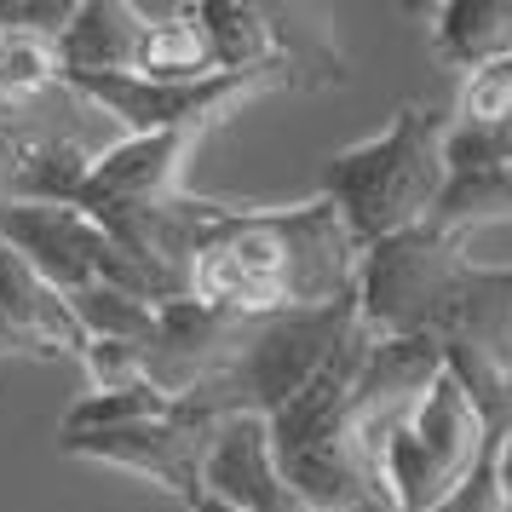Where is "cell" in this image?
Segmentation results:
<instances>
[{
	"label": "cell",
	"instance_id": "obj_1",
	"mask_svg": "<svg viewBox=\"0 0 512 512\" xmlns=\"http://www.w3.org/2000/svg\"><path fill=\"white\" fill-rule=\"evenodd\" d=\"M438 369V346L386 340L351 317L323 363L259 415L282 484L317 512H397L386 489V449Z\"/></svg>",
	"mask_w": 512,
	"mask_h": 512
},
{
	"label": "cell",
	"instance_id": "obj_2",
	"mask_svg": "<svg viewBox=\"0 0 512 512\" xmlns=\"http://www.w3.org/2000/svg\"><path fill=\"white\" fill-rule=\"evenodd\" d=\"M357 242L323 196L294 208H225L185 265L190 300L231 317H282L357 294Z\"/></svg>",
	"mask_w": 512,
	"mask_h": 512
},
{
	"label": "cell",
	"instance_id": "obj_3",
	"mask_svg": "<svg viewBox=\"0 0 512 512\" xmlns=\"http://www.w3.org/2000/svg\"><path fill=\"white\" fill-rule=\"evenodd\" d=\"M357 317L386 340H426L443 363H512V265H472L466 242L415 225L357 259Z\"/></svg>",
	"mask_w": 512,
	"mask_h": 512
},
{
	"label": "cell",
	"instance_id": "obj_4",
	"mask_svg": "<svg viewBox=\"0 0 512 512\" xmlns=\"http://www.w3.org/2000/svg\"><path fill=\"white\" fill-rule=\"evenodd\" d=\"M231 415L213 392L167 397L150 380L121 392H81L58 420V449L75 461H98L133 472L144 484L167 489L173 501H196L202 455H208L219 420Z\"/></svg>",
	"mask_w": 512,
	"mask_h": 512
},
{
	"label": "cell",
	"instance_id": "obj_5",
	"mask_svg": "<svg viewBox=\"0 0 512 512\" xmlns=\"http://www.w3.org/2000/svg\"><path fill=\"white\" fill-rule=\"evenodd\" d=\"M449 133H455V104H403L386 121V133L323 162L317 196L346 219L357 254L432 219L449 185V162H443Z\"/></svg>",
	"mask_w": 512,
	"mask_h": 512
},
{
	"label": "cell",
	"instance_id": "obj_6",
	"mask_svg": "<svg viewBox=\"0 0 512 512\" xmlns=\"http://www.w3.org/2000/svg\"><path fill=\"white\" fill-rule=\"evenodd\" d=\"M64 75H139V81H208L213 52L196 6H133V0H75L58 29Z\"/></svg>",
	"mask_w": 512,
	"mask_h": 512
},
{
	"label": "cell",
	"instance_id": "obj_7",
	"mask_svg": "<svg viewBox=\"0 0 512 512\" xmlns=\"http://www.w3.org/2000/svg\"><path fill=\"white\" fill-rule=\"evenodd\" d=\"M0 242L24 259L58 300L93 294V288H116V294H133L144 305L190 300L173 277L133 259L98 219H87L70 202H0Z\"/></svg>",
	"mask_w": 512,
	"mask_h": 512
},
{
	"label": "cell",
	"instance_id": "obj_8",
	"mask_svg": "<svg viewBox=\"0 0 512 512\" xmlns=\"http://www.w3.org/2000/svg\"><path fill=\"white\" fill-rule=\"evenodd\" d=\"M489 426L478 403L449 369L420 392V403L403 415L386 449V489L397 512H438L455 489L472 478V466L484 455Z\"/></svg>",
	"mask_w": 512,
	"mask_h": 512
},
{
	"label": "cell",
	"instance_id": "obj_9",
	"mask_svg": "<svg viewBox=\"0 0 512 512\" xmlns=\"http://www.w3.org/2000/svg\"><path fill=\"white\" fill-rule=\"evenodd\" d=\"M0 351H18V357H75V363L87 351V334L70 317V305L58 300L6 242H0Z\"/></svg>",
	"mask_w": 512,
	"mask_h": 512
},
{
	"label": "cell",
	"instance_id": "obj_10",
	"mask_svg": "<svg viewBox=\"0 0 512 512\" xmlns=\"http://www.w3.org/2000/svg\"><path fill=\"white\" fill-rule=\"evenodd\" d=\"M432 58L461 81L512 58V0H443V6H432Z\"/></svg>",
	"mask_w": 512,
	"mask_h": 512
},
{
	"label": "cell",
	"instance_id": "obj_11",
	"mask_svg": "<svg viewBox=\"0 0 512 512\" xmlns=\"http://www.w3.org/2000/svg\"><path fill=\"white\" fill-rule=\"evenodd\" d=\"M512 219V162H472V167H449L438 208H432V231L466 242V231H484Z\"/></svg>",
	"mask_w": 512,
	"mask_h": 512
},
{
	"label": "cell",
	"instance_id": "obj_12",
	"mask_svg": "<svg viewBox=\"0 0 512 512\" xmlns=\"http://www.w3.org/2000/svg\"><path fill=\"white\" fill-rule=\"evenodd\" d=\"M512 116V58L489 64V70L466 75L461 93H455V121L461 127H495Z\"/></svg>",
	"mask_w": 512,
	"mask_h": 512
},
{
	"label": "cell",
	"instance_id": "obj_13",
	"mask_svg": "<svg viewBox=\"0 0 512 512\" xmlns=\"http://www.w3.org/2000/svg\"><path fill=\"white\" fill-rule=\"evenodd\" d=\"M35 116V104H12V98H0V133H12V127H24Z\"/></svg>",
	"mask_w": 512,
	"mask_h": 512
},
{
	"label": "cell",
	"instance_id": "obj_14",
	"mask_svg": "<svg viewBox=\"0 0 512 512\" xmlns=\"http://www.w3.org/2000/svg\"><path fill=\"white\" fill-rule=\"evenodd\" d=\"M501 403H507V415H512V369H507V380H501Z\"/></svg>",
	"mask_w": 512,
	"mask_h": 512
}]
</instances>
